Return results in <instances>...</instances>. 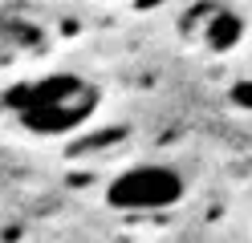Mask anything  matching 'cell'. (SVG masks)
<instances>
[{
  "mask_svg": "<svg viewBox=\"0 0 252 243\" xmlns=\"http://www.w3.org/2000/svg\"><path fill=\"white\" fill-rule=\"evenodd\" d=\"M0 106L25 134L65 138L73 130L90 126V118L102 106V89L82 73H45L12 85L0 97Z\"/></svg>",
  "mask_w": 252,
  "mask_h": 243,
  "instance_id": "1",
  "label": "cell"
},
{
  "mask_svg": "<svg viewBox=\"0 0 252 243\" xmlns=\"http://www.w3.org/2000/svg\"><path fill=\"white\" fill-rule=\"evenodd\" d=\"M187 199V178L171 162H134L110 178L106 207L122 215H147V211H171Z\"/></svg>",
  "mask_w": 252,
  "mask_h": 243,
  "instance_id": "2",
  "label": "cell"
},
{
  "mask_svg": "<svg viewBox=\"0 0 252 243\" xmlns=\"http://www.w3.org/2000/svg\"><path fill=\"white\" fill-rule=\"evenodd\" d=\"M187 16L199 21V28H195L199 49H208V53H216V57L220 53H232V49L240 45V37H244V21L232 8H224V4H199Z\"/></svg>",
  "mask_w": 252,
  "mask_h": 243,
  "instance_id": "3",
  "label": "cell"
},
{
  "mask_svg": "<svg viewBox=\"0 0 252 243\" xmlns=\"http://www.w3.org/2000/svg\"><path fill=\"white\" fill-rule=\"evenodd\" d=\"M37 45H41L37 25H21V21L0 16V53H21V49H37Z\"/></svg>",
  "mask_w": 252,
  "mask_h": 243,
  "instance_id": "4",
  "label": "cell"
},
{
  "mask_svg": "<svg viewBox=\"0 0 252 243\" xmlns=\"http://www.w3.org/2000/svg\"><path fill=\"white\" fill-rule=\"evenodd\" d=\"M102 4H114V0H102Z\"/></svg>",
  "mask_w": 252,
  "mask_h": 243,
  "instance_id": "5",
  "label": "cell"
}]
</instances>
